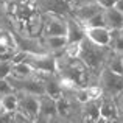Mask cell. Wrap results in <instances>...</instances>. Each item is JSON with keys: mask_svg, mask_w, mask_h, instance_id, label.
<instances>
[{"mask_svg": "<svg viewBox=\"0 0 123 123\" xmlns=\"http://www.w3.org/2000/svg\"><path fill=\"white\" fill-rule=\"evenodd\" d=\"M97 84L103 90V95L115 98L123 92V75H117L108 69H103L98 75Z\"/></svg>", "mask_w": 123, "mask_h": 123, "instance_id": "277c9868", "label": "cell"}, {"mask_svg": "<svg viewBox=\"0 0 123 123\" xmlns=\"http://www.w3.org/2000/svg\"><path fill=\"white\" fill-rule=\"evenodd\" d=\"M115 123H123V120H118V122H115Z\"/></svg>", "mask_w": 123, "mask_h": 123, "instance_id": "d590c367", "label": "cell"}, {"mask_svg": "<svg viewBox=\"0 0 123 123\" xmlns=\"http://www.w3.org/2000/svg\"><path fill=\"white\" fill-rule=\"evenodd\" d=\"M122 31H123V30H122Z\"/></svg>", "mask_w": 123, "mask_h": 123, "instance_id": "f35d334b", "label": "cell"}, {"mask_svg": "<svg viewBox=\"0 0 123 123\" xmlns=\"http://www.w3.org/2000/svg\"><path fill=\"white\" fill-rule=\"evenodd\" d=\"M11 76H12V78H19V80L33 78V76H36V72H34L28 64L17 62V64H12V73H11Z\"/></svg>", "mask_w": 123, "mask_h": 123, "instance_id": "d6986e66", "label": "cell"}, {"mask_svg": "<svg viewBox=\"0 0 123 123\" xmlns=\"http://www.w3.org/2000/svg\"><path fill=\"white\" fill-rule=\"evenodd\" d=\"M115 103H117V108H118V112H120V118L123 120V92L120 95L115 97Z\"/></svg>", "mask_w": 123, "mask_h": 123, "instance_id": "f546056e", "label": "cell"}, {"mask_svg": "<svg viewBox=\"0 0 123 123\" xmlns=\"http://www.w3.org/2000/svg\"><path fill=\"white\" fill-rule=\"evenodd\" d=\"M97 123H112V122H109V120H106V118H103V117H100L98 120H97Z\"/></svg>", "mask_w": 123, "mask_h": 123, "instance_id": "836d02e7", "label": "cell"}, {"mask_svg": "<svg viewBox=\"0 0 123 123\" xmlns=\"http://www.w3.org/2000/svg\"><path fill=\"white\" fill-rule=\"evenodd\" d=\"M0 103H2V97H0Z\"/></svg>", "mask_w": 123, "mask_h": 123, "instance_id": "8d00e7d4", "label": "cell"}, {"mask_svg": "<svg viewBox=\"0 0 123 123\" xmlns=\"http://www.w3.org/2000/svg\"><path fill=\"white\" fill-rule=\"evenodd\" d=\"M80 51H81V42H72V44H67V47L64 48L62 56L70 58V59H76L80 56Z\"/></svg>", "mask_w": 123, "mask_h": 123, "instance_id": "603a6c76", "label": "cell"}, {"mask_svg": "<svg viewBox=\"0 0 123 123\" xmlns=\"http://www.w3.org/2000/svg\"><path fill=\"white\" fill-rule=\"evenodd\" d=\"M37 76L44 83V95L51 97L53 100H58L62 95V87H61L58 75H39L37 73Z\"/></svg>", "mask_w": 123, "mask_h": 123, "instance_id": "7c38bea8", "label": "cell"}, {"mask_svg": "<svg viewBox=\"0 0 123 123\" xmlns=\"http://www.w3.org/2000/svg\"><path fill=\"white\" fill-rule=\"evenodd\" d=\"M101 11H103V9L100 8L97 3H92V5H86V6L78 8V9H73L70 16H72L73 19H76V20L84 27V24H86L87 20H90L93 16H97L98 12H101Z\"/></svg>", "mask_w": 123, "mask_h": 123, "instance_id": "e0dca14e", "label": "cell"}, {"mask_svg": "<svg viewBox=\"0 0 123 123\" xmlns=\"http://www.w3.org/2000/svg\"><path fill=\"white\" fill-rule=\"evenodd\" d=\"M9 93H14V89H12V86L9 84L8 78L6 80H0V97L9 95Z\"/></svg>", "mask_w": 123, "mask_h": 123, "instance_id": "83f0119b", "label": "cell"}, {"mask_svg": "<svg viewBox=\"0 0 123 123\" xmlns=\"http://www.w3.org/2000/svg\"><path fill=\"white\" fill-rule=\"evenodd\" d=\"M100 118V100L81 105L80 109V123H97Z\"/></svg>", "mask_w": 123, "mask_h": 123, "instance_id": "9a60e30c", "label": "cell"}, {"mask_svg": "<svg viewBox=\"0 0 123 123\" xmlns=\"http://www.w3.org/2000/svg\"><path fill=\"white\" fill-rule=\"evenodd\" d=\"M105 22H106V28L111 31L115 30H123V14L120 11H117L115 8L111 9H105Z\"/></svg>", "mask_w": 123, "mask_h": 123, "instance_id": "ac0fdd59", "label": "cell"}, {"mask_svg": "<svg viewBox=\"0 0 123 123\" xmlns=\"http://www.w3.org/2000/svg\"><path fill=\"white\" fill-rule=\"evenodd\" d=\"M67 44L72 42H81L86 39V28L72 16H67V31H66Z\"/></svg>", "mask_w": 123, "mask_h": 123, "instance_id": "4fadbf2b", "label": "cell"}, {"mask_svg": "<svg viewBox=\"0 0 123 123\" xmlns=\"http://www.w3.org/2000/svg\"><path fill=\"white\" fill-rule=\"evenodd\" d=\"M9 84L12 86L14 92H19V93H31V95H44V83L42 80L37 76H33V78H25V80H19V78H12L9 76L8 78Z\"/></svg>", "mask_w": 123, "mask_h": 123, "instance_id": "52a82bcc", "label": "cell"}, {"mask_svg": "<svg viewBox=\"0 0 123 123\" xmlns=\"http://www.w3.org/2000/svg\"><path fill=\"white\" fill-rule=\"evenodd\" d=\"M17 51V41L9 27L0 28V55H14Z\"/></svg>", "mask_w": 123, "mask_h": 123, "instance_id": "8fae6325", "label": "cell"}, {"mask_svg": "<svg viewBox=\"0 0 123 123\" xmlns=\"http://www.w3.org/2000/svg\"><path fill=\"white\" fill-rule=\"evenodd\" d=\"M5 111L8 112H17V108H19V97L17 93H9V95H5L2 97V103H0Z\"/></svg>", "mask_w": 123, "mask_h": 123, "instance_id": "7402d4cb", "label": "cell"}, {"mask_svg": "<svg viewBox=\"0 0 123 123\" xmlns=\"http://www.w3.org/2000/svg\"><path fill=\"white\" fill-rule=\"evenodd\" d=\"M58 120H78L81 105L76 101L73 93H62L56 100Z\"/></svg>", "mask_w": 123, "mask_h": 123, "instance_id": "8992f818", "label": "cell"}, {"mask_svg": "<svg viewBox=\"0 0 123 123\" xmlns=\"http://www.w3.org/2000/svg\"><path fill=\"white\" fill-rule=\"evenodd\" d=\"M105 69L111 70V72L117 73V75H123V59L120 55L117 53H111L105 64Z\"/></svg>", "mask_w": 123, "mask_h": 123, "instance_id": "ffe728a7", "label": "cell"}, {"mask_svg": "<svg viewBox=\"0 0 123 123\" xmlns=\"http://www.w3.org/2000/svg\"><path fill=\"white\" fill-rule=\"evenodd\" d=\"M58 120V109L56 100H53L48 95L39 97V112L36 117V123H56Z\"/></svg>", "mask_w": 123, "mask_h": 123, "instance_id": "ba28073f", "label": "cell"}, {"mask_svg": "<svg viewBox=\"0 0 123 123\" xmlns=\"http://www.w3.org/2000/svg\"><path fill=\"white\" fill-rule=\"evenodd\" d=\"M115 9L120 11L122 14H123V0H117V3H115Z\"/></svg>", "mask_w": 123, "mask_h": 123, "instance_id": "1f68e13d", "label": "cell"}, {"mask_svg": "<svg viewBox=\"0 0 123 123\" xmlns=\"http://www.w3.org/2000/svg\"><path fill=\"white\" fill-rule=\"evenodd\" d=\"M6 5V0H0V8H5Z\"/></svg>", "mask_w": 123, "mask_h": 123, "instance_id": "e575fe53", "label": "cell"}, {"mask_svg": "<svg viewBox=\"0 0 123 123\" xmlns=\"http://www.w3.org/2000/svg\"><path fill=\"white\" fill-rule=\"evenodd\" d=\"M109 48L112 50V53L123 55V31L122 30L111 31V44H109Z\"/></svg>", "mask_w": 123, "mask_h": 123, "instance_id": "44dd1931", "label": "cell"}, {"mask_svg": "<svg viewBox=\"0 0 123 123\" xmlns=\"http://www.w3.org/2000/svg\"><path fill=\"white\" fill-rule=\"evenodd\" d=\"M14 123H36L34 120H30V118H27L25 115L19 114V112H16V122Z\"/></svg>", "mask_w": 123, "mask_h": 123, "instance_id": "4dcf8cb0", "label": "cell"}, {"mask_svg": "<svg viewBox=\"0 0 123 123\" xmlns=\"http://www.w3.org/2000/svg\"><path fill=\"white\" fill-rule=\"evenodd\" d=\"M16 93L19 97L17 112L25 115L30 120H36L37 112H39V97L31 95V93H19V92H16Z\"/></svg>", "mask_w": 123, "mask_h": 123, "instance_id": "9c48e42d", "label": "cell"}, {"mask_svg": "<svg viewBox=\"0 0 123 123\" xmlns=\"http://www.w3.org/2000/svg\"><path fill=\"white\" fill-rule=\"evenodd\" d=\"M92 3H97V0H67V5H69L70 11L78 9L81 6H86V5H92Z\"/></svg>", "mask_w": 123, "mask_h": 123, "instance_id": "484cf974", "label": "cell"}, {"mask_svg": "<svg viewBox=\"0 0 123 123\" xmlns=\"http://www.w3.org/2000/svg\"><path fill=\"white\" fill-rule=\"evenodd\" d=\"M44 47L47 53L53 55V56H61L64 48L67 47V37L66 36H51V37H42Z\"/></svg>", "mask_w": 123, "mask_h": 123, "instance_id": "2e32d148", "label": "cell"}, {"mask_svg": "<svg viewBox=\"0 0 123 123\" xmlns=\"http://www.w3.org/2000/svg\"><path fill=\"white\" fill-rule=\"evenodd\" d=\"M100 117L106 118V120L115 123L120 118V112H118V108H117V103H115V98L112 97H108V95H103L100 98Z\"/></svg>", "mask_w": 123, "mask_h": 123, "instance_id": "30bf717a", "label": "cell"}, {"mask_svg": "<svg viewBox=\"0 0 123 123\" xmlns=\"http://www.w3.org/2000/svg\"><path fill=\"white\" fill-rule=\"evenodd\" d=\"M22 62L28 64L39 75H56L58 73V59H56V56H53L50 53H44V55L24 53Z\"/></svg>", "mask_w": 123, "mask_h": 123, "instance_id": "3957f363", "label": "cell"}, {"mask_svg": "<svg viewBox=\"0 0 123 123\" xmlns=\"http://www.w3.org/2000/svg\"><path fill=\"white\" fill-rule=\"evenodd\" d=\"M84 28H106V22H105V14L98 12L97 16H93L90 20H87L84 24Z\"/></svg>", "mask_w": 123, "mask_h": 123, "instance_id": "cb8c5ba5", "label": "cell"}, {"mask_svg": "<svg viewBox=\"0 0 123 123\" xmlns=\"http://www.w3.org/2000/svg\"><path fill=\"white\" fill-rule=\"evenodd\" d=\"M67 31V17L55 12L42 14V37L51 36H66Z\"/></svg>", "mask_w": 123, "mask_h": 123, "instance_id": "5b68a950", "label": "cell"}, {"mask_svg": "<svg viewBox=\"0 0 123 123\" xmlns=\"http://www.w3.org/2000/svg\"><path fill=\"white\" fill-rule=\"evenodd\" d=\"M115 3L117 0H97V5L105 11V9H111V8H115Z\"/></svg>", "mask_w": 123, "mask_h": 123, "instance_id": "f1b7e54d", "label": "cell"}, {"mask_svg": "<svg viewBox=\"0 0 123 123\" xmlns=\"http://www.w3.org/2000/svg\"><path fill=\"white\" fill-rule=\"evenodd\" d=\"M16 122V112H8L0 106V123H14Z\"/></svg>", "mask_w": 123, "mask_h": 123, "instance_id": "4316f807", "label": "cell"}, {"mask_svg": "<svg viewBox=\"0 0 123 123\" xmlns=\"http://www.w3.org/2000/svg\"><path fill=\"white\" fill-rule=\"evenodd\" d=\"M120 56H122V59H123V55H120Z\"/></svg>", "mask_w": 123, "mask_h": 123, "instance_id": "74e56055", "label": "cell"}, {"mask_svg": "<svg viewBox=\"0 0 123 123\" xmlns=\"http://www.w3.org/2000/svg\"><path fill=\"white\" fill-rule=\"evenodd\" d=\"M56 123H80V120H56Z\"/></svg>", "mask_w": 123, "mask_h": 123, "instance_id": "d6a6232c", "label": "cell"}, {"mask_svg": "<svg viewBox=\"0 0 123 123\" xmlns=\"http://www.w3.org/2000/svg\"><path fill=\"white\" fill-rule=\"evenodd\" d=\"M86 39L98 47H109L111 30H108V28H86Z\"/></svg>", "mask_w": 123, "mask_h": 123, "instance_id": "5bb4252c", "label": "cell"}, {"mask_svg": "<svg viewBox=\"0 0 123 123\" xmlns=\"http://www.w3.org/2000/svg\"><path fill=\"white\" fill-rule=\"evenodd\" d=\"M58 73L56 75L64 76V78L72 80L78 87H87L90 84H97V76L87 70V67L84 66L81 61L70 59L66 56H58Z\"/></svg>", "mask_w": 123, "mask_h": 123, "instance_id": "6da1fadb", "label": "cell"}, {"mask_svg": "<svg viewBox=\"0 0 123 123\" xmlns=\"http://www.w3.org/2000/svg\"><path fill=\"white\" fill-rule=\"evenodd\" d=\"M12 73V61H0V80L9 78Z\"/></svg>", "mask_w": 123, "mask_h": 123, "instance_id": "d4e9b609", "label": "cell"}, {"mask_svg": "<svg viewBox=\"0 0 123 123\" xmlns=\"http://www.w3.org/2000/svg\"><path fill=\"white\" fill-rule=\"evenodd\" d=\"M111 53H112V50L109 47H98V45L89 42L87 39H84V41H81V51H80L78 59L98 80L100 72L105 69V64Z\"/></svg>", "mask_w": 123, "mask_h": 123, "instance_id": "7a4b0ae2", "label": "cell"}]
</instances>
